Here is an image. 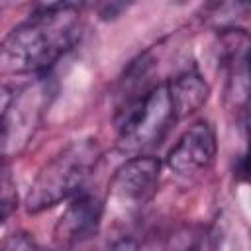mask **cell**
Segmentation results:
<instances>
[{"mask_svg":"<svg viewBox=\"0 0 251 251\" xmlns=\"http://www.w3.org/2000/svg\"><path fill=\"white\" fill-rule=\"evenodd\" d=\"M80 39V6L45 4L16 25L0 43V71L41 73Z\"/></svg>","mask_w":251,"mask_h":251,"instance_id":"1","label":"cell"},{"mask_svg":"<svg viewBox=\"0 0 251 251\" xmlns=\"http://www.w3.org/2000/svg\"><path fill=\"white\" fill-rule=\"evenodd\" d=\"M98 157L100 151L94 139L73 141L61 149L33 178L25 196L27 212L37 214L80 194L98 163Z\"/></svg>","mask_w":251,"mask_h":251,"instance_id":"2","label":"cell"},{"mask_svg":"<svg viewBox=\"0 0 251 251\" xmlns=\"http://www.w3.org/2000/svg\"><path fill=\"white\" fill-rule=\"evenodd\" d=\"M176 122L169 88L155 84L153 88L131 100L118 118V145L122 151H141L159 143Z\"/></svg>","mask_w":251,"mask_h":251,"instance_id":"3","label":"cell"},{"mask_svg":"<svg viewBox=\"0 0 251 251\" xmlns=\"http://www.w3.org/2000/svg\"><path fill=\"white\" fill-rule=\"evenodd\" d=\"M161 163L155 157H133L126 161L110 182V200L126 210L143 206L157 192Z\"/></svg>","mask_w":251,"mask_h":251,"instance_id":"4","label":"cell"},{"mask_svg":"<svg viewBox=\"0 0 251 251\" xmlns=\"http://www.w3.org/2000/svg\"><path fill=\"white\" fill-rule=\"evenodd\" d=\"M216 151L218 143L214 129L208 122H196L173 145L167 155V165L173 173L180 176L196 175L206 171L214 163Z\"/></svg>","mask_w":251,"mask_h":251,"instance_id":"5","label":"cell"},{"mask_svg":"<svg viewBox=\"0 0 251 251\" xmlns=\"http://www.w3.org/2000/svg\"><path fill=\"white\" fill-rule=\"evenodd\" d=\"M104 206L94 194H76L55 224V239L61 245H76L96 235Z\"/></svg>","mask_w":251,"mask_h":251,"instance_id":"6","label":"cell"},{"mask_svg":"<svg viewBox=\"0 0 251 251\" xmlns=\"http://www.w3.org/2000/svg\"><path fill=\"white\" fill-rule=\"evenodd\" d=\"M167 88L176 120H182L200 110L210 96V86L198 73H182L167 82Z\"/></svg>","mask_w":251,"mask_h":251,"instance_id":"7","label":"cell"},{"mask_svg":"<svg viewBox=\"0 0 251 251\" xmlns=\"http://www.w3.org/2000/svg\"><path fill=\"white\" fill-rule=\"evenodd\" d=\"M0 251H39V247L27 231H16L0 241Z\"/></svg>","mask_w":251,"mask_h":251,"instance_id":"8","label":"cell"},{"mask_svg":"<svg viewBox=\"0 0 251 251\" xmlns=\"http://www.w3.org/2000/svg\"><path fill=\"white\" fill-rule=\"evenodd\" d=\"M14 204H16V198H14L10 180L0 178V222H4V218L14 210Z\"/></svg>","mask_w":251,"mask_h":251,"instance_id":"9","label":"cell"},{"mask_svg":"<svg viewBox=\"0 0 251 251\" xmlns=\"http://www.w3.org/2000/svg\"><path fill=\"white\" fill-rule=\"evenodd\" d=\"M112 251H139V249H137L135 241H131V239H122V241H118V243L112 247Z\"/></svg>","mask_w":251,"mask_h":251,"instance_id":"10","label":"cell"},{"mask_svg":"<svg viewBox=\"0 0 251 251\" xmlns=\"http://www.w3.org/2000/svg\"><path fill=\"white\" fill-rule=\"evenodd\" d=\"M237 175H239V178H241V180H245V178H247V159H245V155H241V157H239Z\"/></svg>","mask_w":251,"mask_h":251,"instance_id":"11","label":"cell"}]
</instances>
